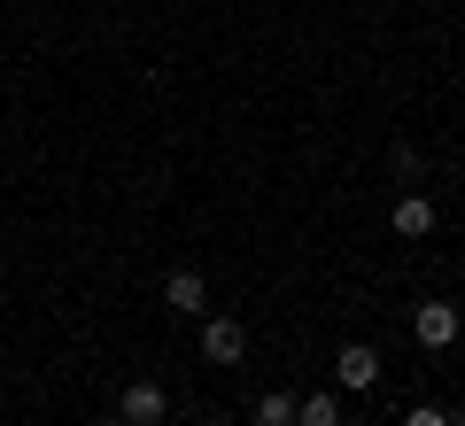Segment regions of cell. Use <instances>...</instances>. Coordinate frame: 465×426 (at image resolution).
<instances>
[{
	"label": "cell",
	"mask_w": 465,
	"mask_h": 426,
	"mask_svg": "<svg viewBox=\"0 0 465 426\" xmlns=\"http://www.w3.org/2000/svg\"><path fill=\"white\" fill-rule=\"evenodd\" d=\"M458 302H419V349H434V357H442L450 342H458Z\"/></svg>",
	"instance_id": "277c9868"
},
{
	"label": "cell",
	"mask_w": 465,
	"mask_h": 426,
	"mask_svg": "<svg viewBox=\"0 0 465 426\" xmlns=\"http://www.w3.org/2000/svg\"><path fill=\"white\" fill-rule=\"evenodd\" d=\"M295 411H302V395H287V388L256 395V426H295Z\"/></svg>",
	"instance_id": "52a82bcc"
},
{
	"label": "cell",
	"mask_w": 465,
	"mask_h": 426,
	"mask_svg": "<svg viewBox=\"0 0 465 426\" xmlns=\"http://www.w3.org/2000/svg\"><path fill=\"white\" fill-rule=\"evenodd\" d=\"M210 426H225V419H210Z\"/></svg>",
	"instance_id": "7c38bea8"
},
{
	"label": "cell",
	"mask_w": 465,
	"mask_h": 426,
	"mask_svg": "<svg viewBox=\"0 0 465 426\" xmlns=\"http://www.w3.org/2000/svg\"><path fill=\"white\" fill-rule=\"evenodd\" d=\"M333 388H357V395L381 388V349L372 342H341L333 349Z\"/></svg>",
	"instance_id": "6da1fadb"
},
{
	"label": "cell",
	"mask_w": 465,
	"mask_h": 426,
	"mask_svg": "<svg viewBox=\"0 0 465 426\" xmlns=\"http://www.w3.org/2000/svg\"><path fill=\"white\" fill-rule=\"evenodd\" d=\"M450 426H465V411H450Z\"/></svg>",
	"instance_id": "8fae6325"
},
{
	"label": "cell",
	"mask_w": 465,
	"mask_h": 426,
	"mask_svg": "<svg viewBox=\"0 0 465 426\" xmlns=\"http://www.w3.org/2000/svg\"><path fill=\"white\" fill-rule=\"evenodd\" d=\"M163 302H171L179 318H202V302H210V287H202V272H186V263H179V272L163 279Z\"/></svg>",
	"instance_id": "5b68a950"
},
{
	"label": "cell",
	"mask_w": 465,
	"mask_h": 426,
	"mask_svg": "<svg viewBox=\"0 0 465 426\" xmlns=\"http://www.w3.org/2000/svg\"><path fill=\"white\" fill-rule=\"evenodd\" d=\"M202 357H210V364H241V357H249V326L225 318V311L202 318Z\"/></svg>",
	"instance_id": "7a4b0ae2"
},
{
	"label": "cell",
	"mask_w": 465,
	"mask_h": 426,
	"mask_svg": "<svg viewBox=\"0 0 465 426\" xmlns=\"http://www.w3.org/2000/svg\"><path fill=\"white\" fill-rule=\"evenodd\" d=\"M116 419H124V426H163V419H171V395L155 388V380H133L124 403H116Z\"/></svg>",
	"instance_id": "3957f363"
},
{
	"label": "cell",
	"mask_w": 465,
	"mask_h": 426,
	"mask_svg": "<svg viewBox=\"0 0 465 426\" xmlns=\"http://www.w3.org/2000/svg\"><path fill=\"white\" fill-rule=\"evenodd\" d=\"M403 426H450V411H434V403H411V411H403Z\"/></svg>",
	"instance_id": "9c48e42d"
},
{
	"label": "cell",
	"mask_w": 465,
	"mask_h": 426,
	"mask_svg": "<svg viewBox=\"0 0 465 426\" xmlns=\"http://www.w3.org/2000/svg\"><path fill=\"white\" fill-rule=\"evenodd\" d=\"M295 426H341V403H333V395H302Z\"/></svg>",
	"instance_id": "ba28073f"
},
{
	"label": "cell",
	"mask_w": 465,
	"mask_h": 426,
	"mask_svg": "<svg viewBox=\"0 0 465 426\" xmlns=\"http://www.w3.org/2000/svg\"><path fill=\"white\" fill-rule=\"evenodd\" d=\"M94 426H124V419H116V411H109V419H94Z\"/></svg>",
	"instance_id": "30bf717a"
},
{
	"label": "cell",
	"mask_w": 465,
	"mask_h": 426,
	"mask_svg": "<svg viewBox=\"0 0 465 426\" xmlns=\"http://www.w3.org/2000/svg\"><path fill=\"white\" fill-rule=\"evenodd\" d=\"M396 233H403V241H427V233H434V202L427 194H403L396 202Z\"/></svg>",
	"instance_id": "8992f818"
}]
</instances>
